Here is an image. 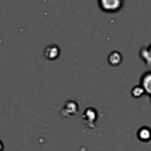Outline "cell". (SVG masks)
<instances>
[{
    "mask_svg": "<svg viewBox=\"0 0 151 151\" xmlns=\"http://www.w3.org/2000/svg\"><path fill=\"white\" fill-rule=\"evenodd\" d=\"M99 6L105 12H117L123 6V0H98Z\"/></svg>",
    "mask_w": 151,
    "mask_h": 151,
    "instance_id": "1",
    "label": "cell"
},
{
    "mask_svg": "<svg viewBox=\"0 0 151 151\" xmlns=\"http://www.w3.org/2000/svg\"><path fill=\"white\" fill-rule=\"evenodd\" d=\"M137 138L140 140V142H149L151 139V129L147 127V126H142L138 131H137Z\"/></svg>",
    "mask_w": 151,
    "mask_h": 151,
    "instance_id": "4",
    "label": "cell"
},
{
    "mask_svg": "<svg viewBox=\"0 0 151 151\" xmlns=\"http://www.w3.org/2000/svg\"><path fill=\"white\" fill-rule=\"evenodd\" d=\"M140 86L144 90V93L151 97V71H147L142 74L140 78Z\"/></svg>",
    "mask_w": 151,
    "mask_h": 151,
    "instance_id": "2",
    "label": "cell"
},
{
    "mask_svg": "<svg viewBox=\"0 0 151 151\" xmlns=\"http://www.w3.org/2000/svg\"><path fill=\"white\" fill-rule=\"evenodd\" d=\"M139 54H140V59H143V61L147 66H151V44L149 46L142 47V50L139 51Z\"/></svg>",
    "mask_w": 151,
    "mask_h": 151,
    "instance_id": "5",
    "label": "cell"
},
{
    "mask_svg": "<svg viewBox=\"0 0 151 151\" xmlns=\"http://www.w3.org/2000/svg\"><path fill=\"white\" fill-rule=\"evenodd\" d=\"M2 149V143H1V140H0V150Z\"/></svg>",
    "mask_w": 151,
    "mask_h": 151,
    "instance_id": "10",
    "label": "cell"
},
{
    "mask_svg": "<svg viewBox=\"0 0 151 151\" xmlns=\"http://www.w3.org/2000/svg\"><path fill=\"white\" fill-rule=\"evenodd\" d=\"M65 107L68 109V114H73V113H76L77 110H78L77 103H74V101H68V103L65 105Z\"/></svg>",
    "mask_w": 151,
    "mask_h": 151,
    "instance_id": "8",
    "label": "cell"
},
{
    "mask_svg": "<svg viewBox=\"0 0 151 151\" xmlns=\"http://www.w3.org/2000/svg\"><path fill=\"white\" fill-rule=\"evenodd\" d=\"M44 55L46 59L48 60H54L59 57V47L57 45H50L45 48L44 51Z\"/></svg>",
    "mask_w": 151,
    "mask_h": 151,
    "instance_id": "3",
    "label": "cell"
},
{
    "mask_svg": "<svg viewBox=\"0 0 151 151\" xmlns=\"http://www.w3.org/2000/svg\"><path fill=\"white\" fill-rule=\"evenodd\" d=\"M84 113H85V114L83 116L84 120L86 119L87 123H93V122H96V117H97V112H96V110L92 112V114H90V107H88Z\"/></svg>",
    "mask_w": 151,
    "mask_h": 151,
    "instance_id": "7",
    "label": "cell"
},
{
    "mask_svg": "<svg viewBox=\"0 0 151 151\" xmlns=\"http://www.w3.org/2000/svg\"><path fill=\"white\" fill-rule=\"evenodd\" d=\"M122 60H123V57H122V54H120L119 52H117V51L110 53V55H109V63H110V65H112V66H118V65L122 63Z\"/></svg>",
    "mask_w": 151,
    "mask_h": 151,
    "instance_id": "6",
    "label": "cell"
},
{
    "mask_svg": "<svg viewBox=\"0 0 151 151\" xmlns=\"http://www.w3.org/2000/svg\"><path fill=\"white\" fill-rule=\"evenodd\" d=\"M143 93H144V90H143V87H142L140 85H138V86H136V87H133V88L131 90V94H132L134 98H138V97L143 96Z\"/></svg>",
    "mask_w": 151,
    "mask_h": 151,
    "instance_id": "9",
    "label": "cell"
}]
</instances>
